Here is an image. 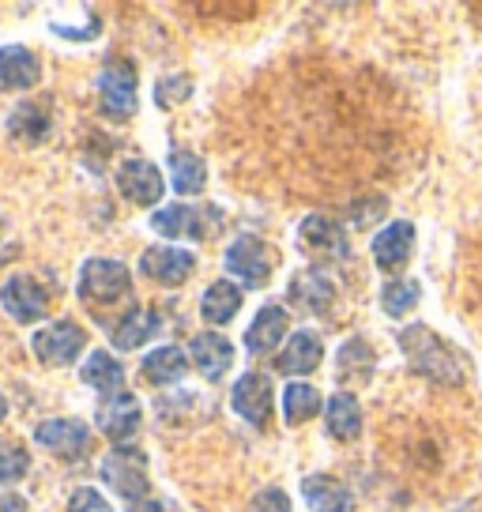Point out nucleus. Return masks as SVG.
Listing matches in <instances>:
<instances>
[{
  "instance_id": "38",
  "label": "nucleus",
  "mask_w": 482,
  "mask_h": 512,
  "mask_svg": "<svg viewBox=\"0 0 482 512\" xmlns=\"http://www.w3.org/2000/svg\"><path fill=\"white\" fill-rule=\"evenodd\" d=\"M385 208H388L385 200H381V196H373V200H370V208H362V204H354V208H351V219H354V223H362V226H366V223H370V219H381V215H385Z\"/></svg>"
},
{
  "instance_id": "23",
  "label": "nucleus",
  "mask_w": 482,
  "mask_h": 512,
  "mask_svg": "<svg viewBox=\"0 0 482 512\" xmlns=\"http://www.w3.org/2000/svg\"><path fill=\"white\" fill-rule=\"evenodd\" d=\"M302 245L309 253H324V256H347V234L339 230L336 219L328 215H309L302 219Z\"/></svg>"
},
{
  "instance_id": "10",
  "label": "nucleus",
  "mask_w": 482,
  "mask_h": 512,
  "mask_svg": "<svg viewBox=\"0 0 482 512\" xmlns=\"http://www.w3.org/2000/svg\"><path fill=\"white\" fill-rule=\"evenodd\" d=\"M215 219L219 215H211L208 208L200 211L193 204H170V208L155 211V219H151V230H159L162 238H208L215 234Z\"/></svg>"
},
{
  "instance_id": "35",
  "label": "nucleus",
  "mask_w": 482,
  "mask_h": 512,
  "mask_svg": "<svg viewBox=\"0 0 482 512\" xmlns=\"http://www.w3.org/2000/svg\"><path fill=\"white\" fill-rule=\"evenodd\" d=\"M189 95H193V80H189V76H162V80L155 83V102H159V110H174V106H181Z\"/></svg>"
},
{
  "instance_id": "26",
  "label": "nucleus",
  "mask_w": 482,
  "mask_h": 512,
  "mask_svg": "<svg viewBox=\"0 0 482 512\" xmlns=\"http://www.w3.org/2000/svg\"><path fill=\"white\" fill-rule=\"evenodd\" d=\"M80 381L98 388L102 396H110V392H121V388H125V384H121L125 381V369H121V362H117L110 351H91V358H87L80 369Z\"/></svg>"
},
{
  "instance_id": "30",
  "label": "nucleus",
  "mask_w": 482,
  "mask_h": 512,
  "mask_svg": "<svg viewBox=\"0 0 482 512\" xmlns=\"http://www.w3.org/2000/svg\"><path fill=\"white\" fill-rule=\"evenodd\" d=\"M339 377L343 381H370L373 377V369H377V354L370 351V343L366 339H347L343 347H339Z\"/></svg>"
},
{
  "instance_id": "14",
  "label": "nucleus",
  "mask_w": 482,
  "mask_h": 512,
  "mask_svg": "<svg viewBox=\"0 0 482 512\" xmlns=\"http://www.w3.org/2000/svg\"><path fill=\"white\" fill-rule=\"evenodd\" d=\"M117 189L125 192L132 204H159L162 192H166V181H162L155 162L129 159L121 162V170H117Z\"/></svg>"
},
{
  "instance_id": "3",
  "label": "nucleus",
  "mask_w": 482,
  "mask_h": 512,
  "mask_svg": "<svg viewBox=\"0 0 482 512\" xmlns=\"http://www.w3.org/2000/svg\"><path fill=\"white\" fill-rule=\"evenodd\" d=\"M456 309L475 328L482 343V219L464 238H460V256H456Z\"/></svg>"
},
{
  "instance_id": "4",
  "label": "nucleus",
  "mask_w": 482,
  "mask_h": 512,
  "mask_svg": "<svg viewBox=\"0 0 482 512\" xmlns=\"http://www.w3.org/2000/svg\"><path fill=\"white\" fill-rule=\"evenodd\" d=\"M132 275L121 260L95 256L80 268V298L87 305H110L117 298H129Z\"/></svg>"
},
{
  "instance_id": "7",
  "label": "nucleus",
  "mask_w": 482,
  "mask_h": 512,
  "mask_svg": "<svg viewBox=\"0 0 482 512\" xmlns=\"http://www.w3.org/2000/svg\"><path fill=\"white\" fill-rule=\"evenodd\" d=\"M31 347L42 366L65 369L83 354V347H87V332H83L76 320H53V324H46L42 332H34Z\"/></svg>"
},
{
  "instance_id": "12",
  "label": "nucleus",
  "mask_w": 482,
  "mask_h": 512,
  "mask_svg": "<svg viewBox=\"0 0 482 512\" xmlns=\"http://www.w3.org/2000/svg\"><path fill=\"white\" fill-rule=\"evenodd\" d=\"M272 381L264 377V373H245L238 384H234V392H230V403H234V411H238L249 426H257L264 430L268 426V418H272Z\"/></svg>"
},
{
  "instance_id": "1",
  "label": "nucleus",
  "mask_w": 482,
  "mask_h": 512,
  "mask_svg": "<svg viewBox=\"0 0 482 512\" xmlns=\"http://www.w3.org/2000/svg\"><path fill=\"white\" fill-rule=\"evenodd\" d=\"M403 467L434 494H460L482 471V415L456 392L403 433Z\"/></svg>"
},
{
  "instance_id": "32",
  "label": "nucleus",
  "mask_w": 482,
  "mask_h": 512,
  "mask_svg": "<svg viewBox=\"0 0 482 512\" xmlns=\"http://www.w3.org/2000/svg\"><path fill=\"white\" fill-rule=\"evenodd\" d=\"M321 411V392L313 388V384H290L287 396H283V418H287L290 426H302L309 418Z\"/></svg>"
},
{
  "instance_id": "40",
  "label": "nucleus",
  "mask_w": 482,
  "mask_h": 512,
  "mask_svg": "<svg viewBox=\"0 0 482 512\" xmlns=\"http://www.w3.org/2000/svg\"><path fill=\"white\" fill-rule=\"evenodd\" d=\"M129 512H162V501H155V497H140V501H132Z\"/></svg>"
},
{
  "instance_id": "8",
  "label": "nucleus",
  "mask_w": 482,
  "mask_h": 512,
  "mask_svg": "<svg viewBox=\"0 0 482 512\" xmlns=\"http://www.w3.org/2000/svg\"><path fill=\"white\" fill-rule=\"evenodd\" d=\"M136 68L132 61L113 57L106 61V68L98 72V98H102V110L110 117H132L136 113Z\"/></svg>"
},
{
  "instance_id": "34",
  "label": "nucleus",
  "mask_w": 482,
  "mask_h": 512,
  "mask_svg": "<svg viewBox=\"0 0 482 512\" xmlns=\"http://www.w3.org/2000/svg\"><path fill=\"white\" fill-rule=\"evenodd\" d=\"M418 305V283L415 279H392L381 287V309L388 317H407Z\"/></svg>"
},
{
  "instance_id": "2",
  "label": "nucleus",
  "mask_w": 482,
  "mask_h": 512,
  "mask_svg": "<svg viewBox=\"0 0 482 512\" xmlns=\"http://www.w3.org/2000/svg\"><path fill=\"white\" fill-rule=\"evenodd\" d=\"M400 347L407 354V366L415 377H426V381L434 384H456L467 377V362L460 358V351L445 343V339L430 332L426 324H411V328H403L400 332Z\"/></svg>"
},
{
  "instance_id": "25",
  "label": "nucleus",
  "mask_w": 482,
  "mask_h": 512,
  "mask_svg": "<svg viewBox=\"0 0 482 512\" xmlns=\"http://www.w3.org/2000/svg\"><path fill=\"white\" fill-rule=\"evenodd\" d=\"M159 332V313L155 309H132L129 317H121V324L113 328V347L117 351H136L147 339Z\"/></svg>"
},
{
  "instance_id": "18",
  "label": "nucleus",
  "mask_w": 482,
  "mask_h": 512,
  "mask_svg": "<svg viewBox=\"0 0 482 512\" xmlns=\"http://www.w3.org/2000/svg\"><path fill=\"white\" fill-rule=\"evenodd\" d=\"M42 76V64L27 46H4L0 49V87L4 91H27Z\"/></svg>"
},
{
  "instance_id": "11",
  "label": "nucleus",
  "mask_w": 482,
  "mask_h": 512,
  "mask_svg": "<svg viewBox=\"0 0 482 512\" xmlns=\"http://www.w3.org/2000/svg\"><path fill=\"white\" fill-rule=\"evenodd\" d=\"M98 430L106 433L110 441H129L132 433L140 430V400L132 396L129 388H121V392H110V396H102L98 400Z\"/></svg>"
},
{
  "instance_id": "36",
  "label": "nucleus",
  "mask_w": 482,
  "mask_h": 512,
  "mask_svg": "<svg viewBox=\"0 0 482 512\" xmlns=\"http://www.w3.org/2000/svg\"><path fill=\"white\" fill-rule=\"evenodd\" d=\"M68 512H113V509H110V501L98 494V490L80 486V490L72 494V501H68Z\"/></svg>"
},
{
  "instance_id": "41",
  "label": "nucleus",
  "mask_w": 482,
  "mask_h": 512,
  "mask_svg": "<svg viewBox=\"0 0 482 512\" xmlns=\"http://www.w3.org/2000/svg\"><path fill=\"white\" fill-rule=\"evenodd\" d=\"M4 415H8V400L0 396V422H4Z\"/></svg>"
},
{
  "instance_id": "39",
  "label": "nucleus",
  "mask_w": 482,
  "mask_h": 512,
  "mask_svg": "<svg viewBox=\"0 0 482 512\" xmlns=\"http://www.w3.org/2000/svg\"><path fill=\"white\" fill-rule=\"evenodd\" d=\"M0 512H31L27 509V501L16 494H0Z\"/></svg>"
},
{
  "instance_id": "29",
  "label": "nucleus",
  "mask_w": 482,
  "mask_h": 512,
  "mask_svg": "<svg viewBox=\"0 0 482 512\" xmlns=\"http://www.w3.org/2000/svg\"><path fill=\"white\" fill-rule=\"evenodd\" d=\"M8 132L23 140V144H46L49 132H53V121H49V113L42 106H31V102H23L12 110L8 117Z\"/></svg>"
},
{
  "instance_id": "27",
  "label": "nucleus",
  "mask_w": 482,
  "mask_h": 512,
  "mask_svg": "<svg viewBox=\"0 0 482 512\" xmlns=\"http://www.w3.org/2000/svg\"><path fill=\"white\" fill-rule=\"evenodd\" d=\"M328 433L336 437V441H354L358 433H362V407L354 400L351 392H336L332 400H328Z\"/></svg>"
},
{
  "instance_id": "22",
  "label": "nucleus",
  "mask_w": 482,
  "mask_h": 512,
  "mask_svg": "<svg viewBox=\"0 0 482 512\" xmlns=\"http://www.w3.org/2000/svg\"><path fill=\"white\" fill-rule=\"evenodd\" d=\"M283 336H287V309L283 305H264L257 313V320L249 324V332H245V351L249 354L275 351Z\"/></svg>"
},
{
  "instance_id": "42",
  "label": "nucleus",
  "mask_w": 482,
  "mask_h": 512,
  "mask_svg": "<svg viewBox=\"0 0 482 512\" xmlns=\"http://www.w3.org/2000/svg\"><path fill=\"white\" fill-rule=\"evenodd\" d=\"M0 234H4V219H0Z\"/></svg>"
},
{
  "instance_id": "19",
  "label": "nucleus",
  "mask_w": 482,
  "mask_h": 512,
  "mask_svg": "<svg viewBox=\"0 0 482 512\" xmlns=\"http://www.w3.org/2000/svg\"><path fill=\"white\" fill-rule=\"evenodd\" d=\"M324 358V343L317 332H294V336L287 339V351L279 354V373H294V377H306V373H313V369L321 366Z\"/></svg>"
},
{
  "instance_id": "13",
  "label": "nucleus",
  "mask_w": 482,
  "mask_h": 512,
  "mask_svg": "<svg viewBox=\"0 0 482 512\" xmlns=\"http://www.w3.org/2000/svg\"><path fill=\"white\" fill-rule=\"evenodd\" d=\"M0 305L8 309V317H16L19 324H34V320L46 317L49 309V294L31 275H12L4 287H0Z\"/></svg>"
},
{
  "instance_id": "17",
  "label": "nucleus",
  "mask_w": 482,
  "mask_h": 512,
  "mask_svg": "<svg viewBox=\"0 0 482 512\" xmlns=\"http://www.w3.org/2000/svg\"><path fill=\"white\" fill-rule=\"evenodd\" d=\"M411 249H415V226L411 223H388L385 230L373 238V260H377V268H385V272L403 268Z\"/></svg>"
},
{
  "instance_id": "9",
  "label": "nucleus",
  "mask_w": 482,
  "mask_h": 512,
  "mask_svg": "<svg viewBox=\"0 0 482 512\" xmlns=\"http://www.w3.org/2000/svg\"><path fill=\"white\" fill-rule=\"evenodd\" d=\"M34 441L61 460H83L91 452V426L80 418H49L34 430Z\"/></svg>"
},
{
  "instance_id": "24",
  "label": "nucleus",
  "mask_w": 482,
  "mask_h": 512,
  "mask_svg": "<svg viewBox=\"0 0 482 512\" xmlns=\"http://www.w3.org/2000/svg\"><path fill=\"white\" fill-rule=\"evenodd\" d=\"M241 302H245L241 287H234L230 279H215V283L204 290L200 313H204V320H208V324H230V320L238 317Z\"/></svg>"
},
{
  "instance_id": "6",
  "label": "nucleus",
  "mask_w": 482,
  "mask_h": 512,
  "mask_svg": "<svg viewBox=\"0 0 482 512\" xmlns=\"http://www.w3.org/2000/svg\"><path fill=\"white\" fill-rule=\"evenodd\" d=\"M275 249L268 241H260L257 234H241L238 241H230L226 249V272L238 275L245 287H264L275 272Z\"/></svg>"
},
{
  "instance_id": "15",
  "label": "nucleus",
  "mask_w": 482,
  "mask_h": 512,
  "mask_svg": "<svg viewBox=\"0 0 482 512\" xmlns=\"http://www.w3.org/2000/svg\"><path fill=\"white\" fill-rule=\"evenodd\" d=\"M140 272L155 283H166V287H177L185 283L189 275L196 272V256L185 253V249H174V245H155L147 249L144 260H140Z\"/></svg>"
},
{
  "instance_id": "21",
  "label": "nucleus",
  "mask_w": 482,
  "mask_h": 512,
  "mask_svg": "<svg viewBox=\"0 0 482 512\" xmlns=\"http://www.w3.org/2000/svg\"><path fill=\"white\" fill-rule=\"evenodd\" d=\"M302 497L309 501L313 512H354V497L332 475H309L302 479Z\"/></svg>"
},
{
  "instance_id": "33",
  "label": "nucleus",
  "mask_w": 482,
  "mask_h": 512,
  "mask_svg": "<svg viewBox=\"0 0 482 512\" xmlns=\"http://www.w3.org/2000/svg\"><path fill=\"white\" fill-rule=\"evenodd\" d=\"M27 471H31V452L12 437H0V486H16Z\"/></svg>"
},
{
  "instance_id": "20",
  "label": "nucleus",
  "mask_w": 482,
  "mask_h": 512,
  "mask_svg": "<svg viewBox=\"0 0 482 512\" xmlns=\"http://www.w3.org/2000/svg\"><path fill=\"white\" fill-rule=\"evenodd\" d=\"M290 302L302 305L306 313H328L332 302H336V283L324 272H317V268L294 275V283H290Z\"/></svg>"
},
{
  "instance_id": "16",
  "label": "nucleus",
  "mask_w": 482,
  "mask_h": 512,
  "mask_svg": "<svg viewBox=\"0 0 482 512\" xmlns=\"http://www.w3.org/2000/svg\"><path fill=\"white\" fill-rule=\"evenodd\" d=\"M189 354H193V366L208 377V381H219L226 369L234 366V347H230V339L219 336V332H200L193 336L189 343Z\"/></svg>"
},
{
  "instance_id": "37",
  "label": "nucleus",
  "mask_w": 482,
  "mask_h": 512,
  "mask_svg": "<svg viewBox=\"0 0 482 512\" xmlns=\"http://www.w3.org/2000/svg\"><path fill=\"white\" fill-rule=\"evenodd\" d=\"M249 512H290V501L283 490H260L257 497H253V505H249Z\"/></svg>"
},
{
  "instance_id": "28",
  "label": "nucleus",
  "mask_w": 482,
  "mask_h": 512,
  "mask_svg": "<svg viewBox=\"0 0 482 512\" xmlns=\"http://www.w3.org/2000/svg\"><path fill=\"white\" fill-rule=\"evenodd\" d=\"M170 177L177 196H200L208 185V166L193 151H170Z\"/></svg>"
},
{
  "instance_id": "31",
  "label": "nucleus",
  "mask_w": 482,
  "mask_h": 512,
  "mask_svg": "<svg viewBox=\"0 0 482 512\" xmlns=\"http://www.w3.org/2000/svg\"><path fill=\"white\" fill-rule=\"evenodd\" d=\"M185 369H189V358H185L181 347H159V351H151L144 358L147 384H174L185 377Z\"/></svg>"
},
{
  "instance_id": "5",
  "label": "nucleus",
  "mask_w": 482,
  "mask_h": 512,
  "mask_svg": "<svg viewBox=\"0 0 482 512\" xmlns=\"http://www.w3.org/2000/svg\"><path fill=\"white\" fill-rule=\"evenodd\" d=\"M102 479L113 494H121L125 501H140L147 497V456L132 445H117L106 452L102 460Z\"/></svg>"
}]
</instances>
